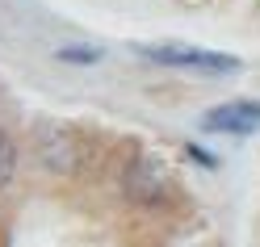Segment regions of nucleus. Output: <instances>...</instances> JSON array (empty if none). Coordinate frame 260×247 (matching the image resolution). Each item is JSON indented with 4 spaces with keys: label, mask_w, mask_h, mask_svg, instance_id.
I'll return each mask as SVG.
<instances>
[{
    "label": "nucleus",
    "mask_w": 260,
    "mask_h": 247,
    "mask_svg": "<svg viewBox=\"0 0 260 247\" xmlns=\"http://www.w3.org/2000/svg\"><path fill=\"white\" fill-rule=\"evenodd\" d=\"M135 51L143 59L159 63V67H176V72H198V76H231V72H239L235 55L206 51V46H189V42H139Z\"/></svg>",
    "instance_id": "obj_1"
},
{
    "label": "nucleus",
    "mask_w": 260,
    "mask_h": 247,
    "mask_svg": "<svg viewBox=\"0 0 260 247\" xmlns=\"http://www.w3.org/2000/svg\"><path fill=\"white\" fill-rule=\"evenodd\" d=\"M34 155L38 163L51 176H76L84 168V138H80L76 126H63V122H42L34 130Z\"/></svg>",
    "instance_id": "obj_2"
},
{
    "label": "nucleus",
    "mask_w": 260,
    "mask_h": 247,
    "mask_svg": "<svg viewBox=\"0 0 260 247\" xmlns=\"http://www.w3.org/2000/svg\"><path fill=\"white\" fill-rule=\"evenodd\" d=\"M122 193L135 205H164L168 197L176 193V180H172L168 163L159 159V155L139 151L135 159L126 163V172H122Z\"/></svg>",
    "instance_id": "obj_3"
},
{
    "label": "nucleus",
    "mask_w": 260,
    "mask_h": 247,
    "mask_svg": "<svg viewBox=\"0 0 260 247\" xmlns=\"http://www.w3.org/2000/svg\"><path fill=\"white\" fill-rule=\"evenodd\" d=\"M206 134H256L260 130V101H222L214 109H206L202 118Z\"/></svg>",
    "instance_id": "obj_4"
},
{
    "label": "nucleus",
    "mask_w": 260,
    "mask_h": 247,
    "mask_svg": "<svg viewBox=\"0 0 260 247\" xmlns=\"http://www.w3.org/2000/svg\"><path fill=\"white\" fill-rule=\"evenodd\" d=\"M101 46H59L55 59L59 63H72V67H92V63H101Z\"/></svg>",
    "instance_id": "obj_5"
},
{
    "label": "nucleus",
    "mask_w": 260,
    "mask_h": 247,
    "mask_svg": "<svg viewBox=\"0 0 260 247\" xmlns=\"http://www.w3.org/2000/svg\"><path fill=\"white\" fill-rule=\"evenodd\" d=\"M13 172H17V147H13V138L0 130V189L13 180Z\"/></svg>",
    "instance_id": "obj_6"
}]
</instances>
